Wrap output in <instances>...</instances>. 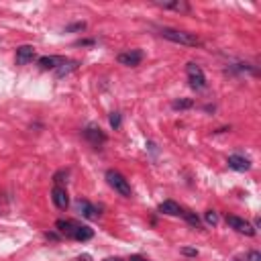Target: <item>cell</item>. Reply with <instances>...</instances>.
Masks as SVG:
<instances>
[{
    "label": "cell",
    "mask_w": 261,
    "mask_h": 261,
    "mask_svg": "<svg viewBox=\"0 0 261 261\" xmlns=\"http://www.w3.org/2000/svg\"><path fill=\"white\" fill-rule=\"evenodd\" d=\"M106 181H108V186H110L114 192H118L122 198H130V196H133V188H130L128 179H126L120 171L108 169V171H106Z\"/></svg>",
    "instance_id": "obj_3"
},
{
    "label": "cell",
    "mask_w": 261,
    "mask_h": 261,
    "mask_svg": "<svg viewBox=\"0 0 261 261\" xmlns=\"http://www.w3.org/2000/svg\"><path fill=\"white\" fill-rule=\"evenodd\" d=\"M181 253H184V255H188V257H196V255H198V251H196V249H190V247H184V249H181Z\"/></svg>",
    "instance_id": "obj_21"
},
{
    "label": "cell",
    "mask_w": 261,
    "mask_h": 261,
    "mask_svg": "<svg viewBox=\"0 0 261 261\" xmlns=\"http://www.w3.org/2000/svg\"><path fill=\"white\" fill-rule=\"evenodd\" d=\"M110 126H112L114 130L120 126V114H118V112H112V114H110Z\"/></svg>",
    "instance_id": "obj_19"
},
{
    "label": "cell",
    "mask_w": 261,
    "mask_h": 261,
    "mask_svg": "<svg viewBox=\"0 0 261 261\" xmlns=\"http://www.w3.org/2000/svg\"><path fill=\"white\" fill-rule=\"evenodd\" d=\"M204 220H206L208 224H212V226H214V224L218 222V214H216L214 210H206V212H204Z\"/></svg>",
    "instance_id": "obj_17"
},
{
    "label": "cell",
    "mask_w": 261,
    "mask_h": 261,
    "mask_svg": "<svg viewBox=\"0 0 261 261\" xmlns=\"http://www.w3.org/2000/svg\"><path fill=\"white\" fill-rule=\"evenodd\" d=\"M84 29H86V22H75L67 27V31H84Z\"/></svg>",
    "instance_id": "obj_20"
},
{
    "label": "cell",
    "mask_w": 261,
    "mask_h": 261,
    "mask_svg": "<svg viewBox=\"0 0 261 261\" xmlns=\"http://www.w3.org/2000/svg\"><path fill=\"white\" fill-rule=\"evenodd\" d=\"M192 104H194L192 100H175V102H173V108H175V110H184V108H190Z\"/></svg>",
    "instance_id": "obj_18"
},
{
    "label": "cell",
    "mask_w": 261,
    "mask_h": 261,
    "mask_svg": "<svg viewBox=\"0 0 261 261\" xmlns=\"http://www.w3.org/2000/svg\"><path fill=\"white\" fill-rule=\"evenodd\" d=\"M128 261H147L145 257H141V255H130V259Z\"/></svg>",
    "instance_id": "obj_23"
},
{
    "label": "cell",
    "mask_w": 261,
    "mask_h": 261,
    "mask_svg": "<svg viewBox=\"0 0 261 261\" xmlns=\"http://www.w3.org/2000/svg\"><path fill=\"white\" fill-rule=\"evenodd\" d=\"M104 261H122L120 257H108V259H104Z\"/></svg>",
    "instance_id": "obj_24"
},
{
    "label": "cell",
    "mask_w": 261,
    "mask_h": 261,
    "mask_svg": "<svg viewBox=\"0 0 261 261\" xmlns=\"http://www.w3.org/2000/svg\"><path fill=\"white\" fill-rule=\"evenodd\" d=\"M159 6H163V8H167V10H177V12H188V10H190V6H188L186 2H181V0H173V2H159Z\"/></svg>",
    "instance_id": "obj_14"
},
{
    "label": "cell",
    "mask_w": 261,
    "mask_h": 261,
    "mask_svg": "<svg viewBox=\"0 0 261 261\" xmlns=\"http://www.w3.org/2000/svg\"><path fill=\"white\" fill-rule=\"evenodd\" d=\"M84 137L94 145V147H100V145H104L106 143V135L100 130V126H96V124H88L86 128H84Z\"/></svg>",
    "instance_id": "obj_6"
},
{
    "label": "cell",
    "mask_w": 261,
    "mask_h": 261,
    "mask_svg": "<svg viewBox=\"0 0 261 261\" xmlns=\"http://www.w3.org/2000/svg\"><path fill=\"white\" fill-rule=\"evenodd\" d=\"M141 61H143V51H139V49H130V51H124L118 55V63L126 65V67H135Z\"/></svg>",
    "instance_id": "obj_7"
},
{
    "label": "cell",
    "mask_w": 261,
    "mask_h": 261,
    "mask_svg": "<svg viewBox=\"0 0 261 261\" xmlns=\"http://www.w3.org/2000/svg\"><path fill=\"white\" fill-rule=\"evenodd\" d=\"M159 35L163 39L171 41V43H177V45H186V47H198L200 45V39L194 33H188V31H179V29H171V27H161Z\"/></svg>",
    "instance_id": "obj_2"
},
{
    "label": "cell",
    "mask_w": 261,
    "mask_h": 261,
    "mask_svg": "<svg viewBox=\"0 0 261 261\" xmlns=\"http://www.w3.org/2000/svg\"><path fill=\"white\" fill-rule=\"evenodd\" d=\"M35 59V47L33 45H20L16 47V63L18 65H27Z\"/></svg>",
    "instance_id": "obj_10"
},
{
    "label": "cell",
    "mask_w": 261,
    "mask_h": 261,
    "mask_svg": "<svg viewBox=\"0 0 261 261\" xmlns=\"http://www.w3.org/2000/svg\"><path fill=\"white\" fill-rule=\"evenodd\" d=\"M157 212L167 214V216H181V214H184V208H181L177 202H173V200H165V202L159 204Z\"/></svg>",
    "instance_id": "obj_13"
},
{
    "label": "cell",
    "mask_w": 261,
    "mask_h": 261,
    "mask_svg": "<svg viewBox=\"0 0 261 261\" xmlns=\"http://www.w3.org/2000/svg\"><path fill=\"white\" fill-rule=\"evenodd\" d=\"M63 61H65V57H59V55H43V57H39V67L41 69H57L59 65H63Z\"/></svg>",
    "instance_id": "obj_11"
},
{
    "label": "cell",
    "mask_w": 261,
    "mask_h": 261,
    "mask_svg": "<svg viewBox=\"0 0 261 261\" xmlns=\"http://www.w3.org/2000/svg\"><path fill=\"white\" fill-rule=\"evenodd\" d=\"M226 224H228L230 228H234L237 232H243V234H247V237H253V234H255L253 224H251L249 220L241 218V216H232V214H228V216H226Z\"/></svg>",
    "instance_id": "obj_5"
},
{
    "label": "cell",
    "mask_w": 261,
    "mask_h": 261,
    "mask_svg": "<svg viewBox=\"0 0 261 261\" xmlns=\"http://www.w3.org/2000/svg\"><path fill=\"white\" fill-rule=\"evenodd\" d=\"M247 259H249V261H261V253H259V251H251Z\"/></svg>",
    "instance_id": "obj_22"
},
{
    "label": "cell",
    "mask_w": 261,
    "mask_h": 261,
    "mask_svg": "<svg viewBox=\"0 0 261 261\" xmlns=\"http://www.w3.org/2000/svg\"><path fill=\"white\" fill-rule=\"evenodd\" d=\"M51 200H53V204H55L59 210H65V208L69 206L67 190H65V188H61V186H55V188L51 190Z\"/></svg>",
    "instance_id": "obj_8"
},
{
    "label": "cell",
    "mask_w": 261,
    "mask_h": 261,
    "mask_svg": "<svg viewBox=\"0 0 261 261\" xmlns=\"http://www.w3.org/2000/svg\"><path fill=\"white\" fill-rule=\"evenodd\" d=\"M75 206H77V212L84 216V218H88V220H94V218H98V214H100V210L92 204V202H88V200H77L75 202Z\"/></svg>",
    "instance_id": "obj_9"
},
{
    "label": "cell",
    "mask_w": 261,
    "mask_h": 261,
    "mask_svg": "<svg viewBox=\"0 0 261 261\" xmlns=\"http://www.w3.org/2000/svg\"><path fill=\"white\" fill-rule=\"evenodd\" d=\"M226 163H228V167L234 169V171H249V169H251V161H249L247 157H243V155H230V157L226 159Z\"/></svg>",
    "instance_id": "obj_12"
},
{
    "label": "cell",
    "mask_w": 261,
    "mask_h": 261,
    "mask_svg": "<svg viewBox=\"0 0 261 261\" xmlns=\"http://www.w3.org/2000/svg\"><path fill=\"white\" fill-rule=\"evenodd\" d=\"M55 228H57L63 237L73 239V241H80V243H86V241H90V239L94 237V230H92L90 226L80 224V222H75V220L59 218V220L55 222Z\"/></svg>",
    "instance_id": "obj_1"
},
{
    "label": "cell",
    "mask_w": 261,
    "mask_h": 261,
    "mask_svg": "<svg viewBox=\"0 0 261 261\" xmlns=\"http://www.w3.org/2000/svg\"><path fill=\"white\" fill-rule=\"evenodd\" d=\"M77 67V61H71V59H65L63 61V65H59L55 71H57V75H67L69 71H73Z\"/></svg>",
    "instance_id": "obj_15"
},
{
    "label": "cell",
    "mask_w": 261,
    "mask_h": 261,
    "mask_svg": "<svg viewBox=\"0 0 261 261\" xmlns=\"http://www.w3.org/2000/svg\"><path fill=\"white\" fill-rule=\"evenodd\" d=\"M181 218H186L192 226H200V218L194 214V212H190V210H184V214H181Z\"/></svg>",
    "instance_id": "obj_16"
},
{
    "label": "cell",
    "mask_w": 261,
    "mask_h": 261,
    "mask_svg": "<svg viewBox=\"0 0 261 261\" xmlns=\"http://www.w3.org/2000/svg\"><path fill=\"white\" fill-rule=\"evenodd\" d=\"M186 73H188V82H190V86L196 90V92H202V90H206V75H204V71H202V67L198 65V63H194V61H190L188 65H186Z\"/></svg>",
    "instance_id": "obj_4"
}]
</instances>
